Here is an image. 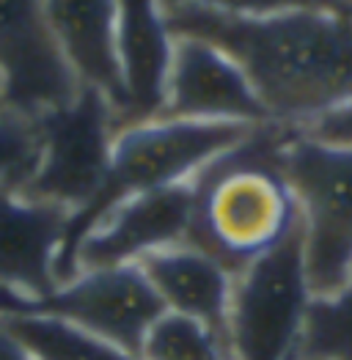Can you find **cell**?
Masks as SVG:
<instances>
[{
	"label": "cell",
	"mask_w": 352,
	"mask_h": 360,
	"mask_svg": "<svg viewBox=\"0 0 352 360\" xmlns=\"http://www.w3.org/2000/svg\"><path fill=\"white\" fill-rule=\"evenodd\" d=\"M33 124L42 154L20 195L69 212L83 210L105 184L111 168L113 105L102 91L80 86L72 102L36 116Z\"/></svg>",
	"instance_id": "6"
},
{
	"label": "cell",
	"mask_w": 352,
	"mask_h": 360,
	"mask_svg": "<svg viewBox=\"0 0 352 360\" xmlns=\"http://www.w3.org/2000/svg\"><path fill=\"white\" fill-rule=\"evenodd\" d=\"M157 119L270 124L242 69L201 39H174L165 102Z\"/></svg>",
	"instance_id": "8"
},
{
	"label": "cell",
	"mask_w": 352,
	"mask_h": 360,
	"mask_svg": "<svg viewBox=\"0 0 352 360\" xmlns=\"http://www.w3.org/2000/svg\"><path fill=\"white\" fill-rule=\"evenodd\" d=\"M69 210L23 198L14 184H0V286L23 297L50 295L56 259Z\"/></svg>",
	"instance_id": "11"
},
{
	"label": "cell",
	"mask_w": 352,
	"mask_h": 360,
	"mask_svg": "<svg viewBox=\"0 0 352 360\" xmlns=\"http://www.w3.org/2000/svg\"><path fill=\"white\" fill-rule=\"evenodd\" d=\"M44 17L80 86L102 91L124 108V83L116 56V0H44Z\"/></svg>",
	"instance_id": "12"
},
{
	"label": "cell",
	"mask_w": 352,
	"mask_h": 360,
	"mask_svg": "<svg viewBox=\"0 0 352 360\" xmlns=\"http://www.w3.org/2000/svg\"><path fill=\"white\" fill-rule=\"evenodd\" d=\"M0 325L11 333L33 360H144L113 344L72 328L53 316L39 314H3Z\"/></svg>",
	"instance_id": "14"
},
{
	"label": "cell",
	"mask_w": 352,
	"mask_h": 360,
	"mask_svg": "<svg viewBox=\"0 0 352 360\" xmlns=\"http://www.w3.org/2000/svg\"><path fill=\"white\" fill-rule=\"evenodd\" d=\"M308 305L311 292L297 223L287 240L234 278L226 322L232 360H294Z\"/></svg>",
	"instance_id": "5"
},
{
	"label": "cell",
	"mask_w": 352,
	"mask_h": 360,
	"mask_svg": "<svg viewBox=\"0 0 352 360\" xmlns=\"http://www.w3.org/2000/svg\"><path fill=\"white\" fill-rule=\"evenodd\" d=\"M190 181L132 195L108 212L75 253V270L138 264L154 250L184 245L190 223Z\"/></svg>",
	"instance_id": "9"
},
{
	"label": "cell",
	"mask_w": 352,
	"mask_h": 360,
	"mask_svg": "<svg viewBox=\"0 0 352 360\" xmlns=\"http://www.w3.org/2000/svg\"><path fill=\"white\" fill-rule=\"evenodd\" d=\"M0 110H3V102H0Z\"/></svg>",
	"instance_id": "21"
},
{
	"label": "cell",
	"mask_w": 352,
	"mask_h": 360,
	"mask_svg": "<svg viewBox=\"0 0 352 360\" xmlns=\"http://www.w3.org/2000/svg\"><path fill=\"white\" fill-rule=\"evenodd\" d=\"M80 80L44 17V0H0V102L36 119L72 102Z\"/></svg>",
	"instance_id": "7"
},
{
	"label": "cell",
	"mask_w": 352,
	"mask_h": 360,
	"mask_svg": "<svg viewBox=\"0 0 352 360\" xmlns=\"http://www.w3.org/2000/svg\"><path fill=\"white\" fill-rule=\"evenodd\" d=\"M138 267L149 278L165 311L196 319L226 341L229 302L234 286L232 272L190 245L154 250L138 262Z\"/></svg>",
	"instance_id": "13"
},
{
	"label": "cell",
	"mask_w": 352,
	"mask_h": 360,
	"mask_svg": "<svg viewBox=\"0 0 352 360\" xmlns=\"http://www.w3.org/2000/svg\"><path fill=\"white\" fill-rule=\"evenodd\" d=\"M163 8L171 6H204L226 14H242V17H267V14H281V11H297V8H311V11H333L352 20V0H160Z\"/></svg>",
	"instance_id": "18"
},
{
	"label": "cell",
	"mask_w": 352,
	"mask_h": 360,
	"mask_svg": "<svg viewBox=\"0 0 352 360\" xmlns=\"http://www.w3.org/2000/svg\"><path fill=\"white\" fill-rule=\"evenodd\" d=\"M289 132L278 124H259L190 179L193 204L184 245L206 253L234 278L281 245L300 223L284 176Z\"/></svg>",
	"instance_id": "2"
},
{
	"label": "cell",
	"mask_w": 352,
	"mask_h": 360,
	"mask_svg": "<svg viewBox=\"0 0 352 360\" xmlns=\"http://www.w3.org/2000/svg\"><path fill=\"white\" fill-rule=\"evenodd\" d=\"M42 143L33 119L0 110V184H14L20 190L33 176Z\"/></svg>",
	"instance_id": "17"
},
{
	"label": "cell",
	"mask_w": 352,
	"mask_h": 360,
	"mask_svg": "<svg viewBox=\"0 0 352 360\" xmlns=\"http://www.w3.org/2000/svg\"><path fill=\"white\" fill-rule=\"evenodd\" d=\"M116 56L124 83V108L113 116L118 132L157 119L165 102L174 36L160 0H116Z\"/></svg>",
	"instance_id": "10"
},
{
	"label": "cell",
	"mask_w": 352,
	"mask_h": 360,
	"mask_svg": "<svg viewBox=\"0 0 352 360\" xmlns=\"http://www.w3.org/2000/svg\"><path fill=\"white\" fill-rule=\"evenodd\" d=\"M297 132H303L306 138H314L320 143L352 149V102L336 108V110H327L320 119L308 121L306 127H300Z\"/></svg>",
	"instance_id": "19"
},
{
	"label": "cell",
	"mask_w": 352,
	"mask_h": 360,
	"mask_svg": "<svg viewBox=\"0 0 352 360\" xmlns=\"http://www.w3.org/2000/svg\"><path fill=\"white\" fill-rule=\"evenodd\" d=\"M251 129H253L251 124H229V121L168 119H151L118 129L113 135L111 168L105 184L83 210L69 212L66 234L56 259L58 286L77 275L75 270L77 245L113 207L149 190L190 181L204 162L218 157L220 151L232 149Z\"/></svg>",
	"instance_id": "3"
},
{
	"label": "cell",
	"mask_w": 352,
	"mask_h": 360,
	"mask_svg": "<svg viewBox=\"0 0 352 360\" xmlns=\"http://www.w3.org/2000/svg\"><path fill=\"white\" fill-rule=\"evenodd\" d=\"M174 39H201L242 69L270 124L300 129L352 102V20L333 11L226 14L204 6L163 8Z\"/></svg>",
	"instance_id": "1"
},
{
	"label": "cell",
	"mask_w": 352,
	"mask_h": 360,
	"mask_svg": "<svg viewBox=\"0 0 352 360\" xmlns=\"http://www.w3.org/2000/svg\"><path fill=\"white\" fill-rule=\"evenodd\" d=\"M284 176L300 214L303 267L311 297H330L352 275V149L292 129Z\"/></svg>",
	"instance_id": "4"
},
{
	"label": "cell",
	"mask_w": 352,
	"mask_h": 360,
	"mask_svg": "<svg viewBox=\"0 0 352 360\" xmlns=\"http://www.w3.org/2000/svg\"><path fill=\"white\" fill-rule=\"evenodd\" d=\"M144 360H232L226 341L206 325L165 311L141 344Z\"/></svg>",
	"instance_id": "16"
},
{
	"label": "cell",
	"mask_w": 352,
	"mask_h": 360,
	"mask_svg": "<svg viewBox=\"0 0 352 360\" xmlns=\"http://www.w3.org/2000/svg\"><path fill=\"white\" fill-rule=\"evenodd\" d=\"M294 360H352V275L341 292L311 297Z\"/></svg>",
	"instance_id": "15"
},
{
	"label": "cell",
	"mask_w": 352,
	"mask_h": 360,
	"mask_svg": "<svg viewBox=\"0 0 352 360\" xmlns=\"http://www.w3.org/2000/svg\"><path fill=\"white\" fill-rule=\"evenodd\" d=\"M0 360H33L30 352L0 325Z\"/></svg>",
	"instance_id": "20"
}]
</instances>
